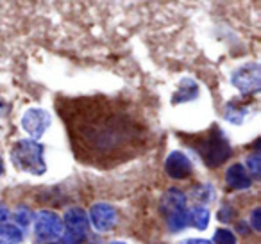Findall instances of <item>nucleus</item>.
Wrapping results in <instances>:
<instances>
[{
    "label": "nucleus",
    "mask_w": 261,
    "mask_h": 244,
    "mask_svg": "<svg viewBox=\"0 0 261 244\" xmlns=\"http://www.w3.org/2000/svg\"><path fill=\"white\" fill-rule=\"evenodd\" d=\"M182 139L197 151L207 168H218L232 155V148L218 125H211L206 132L195 136H182Z\"/></svg>",
    "instance_id": "obj_2"
},
{
    "label": "nucleus",
    "mask_w": 261,
    "mask_h": 244,
    "mask_svg": "<svg viewBox=\"0 0 261 244\" xmlns=\"http://www.w3.org/2000/svg\"><path fill=\"white\" fill-rule=\"evenodd\" d=\"M73 154L86 161L123 159L142 148L147 127L129 105L106 97L63 100L59 105Z\"/></svg>",
    "instance_id": "obj_1"
},
{
    "label": "nucleus",
    "mask_w": 261,
    "mask_h": 244,
    "mask_svg": "<svg viewBox=\"0 0 261 244\" xmlns=\"http://www.w3.org/2000/svg\"><path fill=\"white\" fill-rule=\"evenodd\" d=\"M186 208V196L179 189H170L161 200V210L165 216L172 214V212L185 210Z\"/></svg>",
    "instance_id": "obj_12"
},
{
    "label": "nucleus",
    "mask_w": 261,
    "mask_h": 244,
    "mask_svg": "<svg viewBox=\"0 0 261 244\" xmlns=\"http://www.w3.org/2000/svg\"><path fill=\"white\" fill-rule=\"evenodd\" d=\"M247 116V107L245 105H238V102H229L225 105V111H224V118L227 121L234 123V125H242L243 118Z\"/></svg>",
    "instance_id": "obj_14"
},
{
    "label": "nucleus",
    "mask_w": 261,
    "mask_h": 244,
    "mask_svg": "<svg viewBox=\"0 0 261 244\" xmlns=\"http://www.w3.org/2000/svg\"><path fill=\"white\" fill-rule=\"evenodd\" d=\"M252 226L256 232L261 230V208H254L252 212Z\"/></svg>",
    "instance_id": "obj_20"
},
{
    "label": "nucleus",
    "mask_w": 261,
    "mask_h": 244,
    "mask_svg": "<svg viewBox=\"0 0 261 244\" xmlns=\"http://www.w3.org/2000/svg\"><path fill=\"white\" fill-rule=\"evenodd\" d=\"M23 240V232L18 225L4 223L0 225V244H20Z\"/></svg>",
    "instance_id": "obj_13"
},
{
    "label": "nucleus",
    "mask_w": 261,
    "mask_h": 244,
    "mask_svg": "<svg viewBox=\"0 0 261 244\" xmlns=\"http://www.w3.org/2000/svg\"><path fill=\"white\" fill-rule=\"evenodd\" d=\"M165 171L170 178H175V180H182V178H188L193 171V166H192V161L186 157L182 151H172L170 155L167 157L165 161Z\"/></svg>",
    "instance_id": "obj_9"
},
{
    "label": "nucleus",
    "mask_w": 261,
    "mask_h": 244,
    "mask_svg": "<svg viewBox=\"0 0 261 244\" xmlns=\"http://www.w3.org/2000/svg\"><path fill=\"white\" fill-rule=\"evenodd\" d=\"M63 226L58 214L50 210H40L34 218V233L40 240H52L61 237Z\"/></svg>",
    "instance_id": "obj_6"
},
{
    "label": "nucleus",
    "mask_w": 261,
    "mask_h": 244,
    "mask_svg": "<svg viewBox=\"0 0 261 244\" xmlns=\"http://www.w3.org/2000/svg\"><path fill=\"white\" fill-rule=\"evenodd\" d=\"M111 244H125V242H111Z\"/></svg>",
    "instance_id": "obj_24"
},
{
    "label": "nucleus",
    "mask_w": 261,
    "mask_h": 244,
    "mask_svg": "<svg viewBox=\"0 0 261 244\" xmlns=\"http://www.w3.org/2000/svg\"><path fill=\"white\" fill-rule=\"evenodd\" d=\"M199 97V84L195 82L193 79H182L179 82V87L175 89L174 97H172V104H186V102H192Z\"/></svg>",
    "instance_id": "obj_11"
},
{
    "label": "nucleus",
    "mask_w": 261,
    "mask_h": 244,
    "mask_svg": "<svg viewBox=\"0 0 261 244\" xmlns=\"http://www.w3.org/2000/svg\"><path fill=\"white\" fill-rule=\"evenodd\" d=\"M231 84L243 95H256L261 89V70L257 63H247L231 73Z\"/></svg>",
    "instance_id": "obj_5"
},
{
    "label": "nucleus",
    "mask_w": 261,
    "mask_h": 244,
    "mask_svg": "<svg viewBox=\"0 0 261 244\" xmlns=\"http://www.w3.org/2000/svg\"><path fill=\"white\" fill-rule=\"evenodd\" d=\"M31 221V214L29 210H25V208H20V210H16V223H20L22 226L29 225Z\"/></svg>",
    "instance_id": "obj_19"
},
{
    "label": "nucleus",
    "mask_w": 261,
    "mask_h": 244,
    "mask_svg": "<svg viewBox=\"0 0 261 244\" xmlns=\"http://www.w3.org/2000/svg\"><path fill=\"white\" fill-rule=\"evenodd\" d=\"M225 184L232 191H243L249 189L250 184H252V178H250V175L242 164H232L225 171Z\"/></svg>",
    "instance_id": "obj_10"
},
{
    "label": "nucleus",
    "mask_w": 261,
    "mask_h": 244,
    "mask_svg": "<svg viewBox=\"0 0 261 244\" xmlns=\"http://www.w3.org/2000/svg\"><path fill=\"white\" fill-rule=\"evenodd\" d=\"M215 244H236V237L231 230H225V228H218L215 232L213 237Z\"/></svg>",
    "instance_id": "obj_18"
},
{
    "label": "nucleus",
    "mask_w": 261,
    "mask_h": 244,
    "mask_svg": "<svg viewBox=\"0 0 261 244\" xmlns=\"http://www.w3.org/2000/svg\"><path fill=\"white\" fill-rule=\"evenodd\" d=\"M247 173L252 175L254 178H259L261 175V155L254 151L252 155L247 157Z\"/></svg>",
    "instance_id": "obj_17"
},
{
    "label": "nucleus",
    "mask_w": 261,
    "mask_h": 244,
    "mask_svg": "<svg viewBox=\"0 0 261 244\" xmlns=\"http://www.w3.org/2000/svg\"><path fill=\"white\" fill-rule=\"evenodd\" d=\"M8 218H9V208L4 203H0V225H4Z\"/></svg>",
    "instance_id": "obj_21"
},
{
    "label": "nucleus",
    "mask_w": 261,
    "mask_h": 244,
    "mask_svg": "<svg viewBox=\"0 0 261 244\" xmlns=\"http://www.w3.org/2000/svg\"><path fill=\"white\" fill-rule=\"evenodd\" d=\"M0 109H2V102H0Z\"/></svg>",
    "instance_id": "obj_25"
},
{
    "label": "nucleus",
    "mask_w": 261,
    "mask_h": 244,
    "mask_svg": "<svg viewBox=\"0 0 261 244\" xmlns=\"http://www.w3.org/2000/svg\"><path fill=\"white\" fill-rule=\"evenodd\" d=\"M43 155L45 146L34 139H20L11 148L13 166L34 176H40L47 171V162Z\"/></svg>",
    "instance_id": "obj_3"
},
{
    "label": "nucleus",
    "mask_w": 261,
    "mask_h": 244,
    "mask_svg": "<svg viewBox=\"0 0 261 244\" xmlns=\"http://www.w3.org/2000/svg\"><path fill=\"white\" fill-rule=\"evenodd\" d=\"M188 223H192L195 228L204 230L210 225V212L204 207H195L192 212H188Z\"/></svg>",
    "instance_id": "obj_16"
},
{
    "label": "nucleus",
    "mask_w": 261,
    "mask_h": 244,
    "mask_svg": "<svg viewBox=\"0 0 261 244\" xmlns=\"http://www.w3.org/2000/svg\"><path fill=\"white\" fill-rule=\"evenodd\" d=\"M167 218V225L170 228V232H181L182 228H186L188 225V210H177L172 212V214L165 216Z\"/></svg>",
    "instance_id": "obj_15"
},
{
    "label": "nucleus",
    "mask_w": 261,
    "mask_h": 244,
    "mask_svg": "<svg viewBox=\"0 0 261 244\" xmlns=\"http://www.w3.org/2000/svg\"><path fill=\"white\" fill-rule=\"evenodd\" d=\"M50 127V116L45 109L31 107L22 116V129L31 136V139H40Z\"/></svg>",
    "instance_id": "obj_7"
},
{
    "label": "nucleus",
    "mask_w": 261,
    "mask_h": 244,
    "mask_svg": "<svg viewBox=\"0 0 261 244\" xmlns=\"http://www.w3.org/2000/svg\"><path fill=\"white\" fill-rule=\"evenodd\" d=\"M91 225L95 226V230L98 232H108L115 226L116 219H118V214H116L115 207L108 203H95L90 210V218Z\"/></svg>",
    "instance_id": "obj_8"
},
{
    "label": "nucleus",
    "mask_w": 261,
    "mask_h": 244,
    "mask_svg": "<svg viewBox=\"0 0 261 244\" xmlns=\"http://www.w3.org/2000/svg\"><path fill=\"white\" fill-rule=\"evenodd\" d=\"M4 173V162H2V157H0V176Z\"/></svg>",
    "instance_id": "obj_23"
},
{
    "label": "nucleus",
    "mask_w": 261,
    "mask_h": 244,
    "mask_svg": "<svg viewBox=\"0 0 261 244\" xmlns=\"http://www.w3.org/2000/svg\"><path fill=\"white\" fill-rule=\"evenodd\" d=\"M65 232L61 235L63 244H81L90 232V219L86 210L81 207H72L65 212Z\"/></svg>",
    "instance_id": "obj_4"
},
{
    "label": "nucleus",
    "mask_w": 261,
    "mask_h": 244,
    "mask_svg": "<svg viewBox=\"0 0 261 244\" xmlns=\"http://www.w3.org/2000/svg\"><path fill=\"white\" fill-rule=\"evenodd\" d=\"M181 244H213V242L206 239H186V240H182Z\"/></svg>",
    "instance_id": "obj_22"
}]
</instances>
